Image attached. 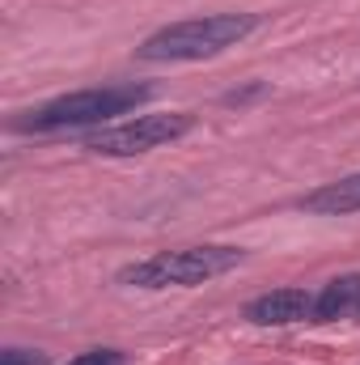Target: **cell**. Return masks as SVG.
I'll use <instances>...</instances> for the list:
<instances>
[{"label": "cell", "mask_w": 360, "mask_h": 365, "mask_svg": "<svg viewBox=\"0 0 360 365\" xmlns=\"http://www.w3.org/2000/svg\"><path fill=\"white\" fill-rule=\"evenodd\" d=\"M259 17L255 13H208V17H191L162 26L157 34H149L136 56L153 60V64H170V60H212L229 47H238L246 34H255Z\"/></svg>", "instance_id": "obj_1"}, {"label": "cell", "mask_w": 360, "mask_h": 365, "mask_svg": "<svg viewBox=\"0 0 360 365\" xmlns=\"http://www.w3.org/2000/svg\"><path fill=\"white\" fill-rule=\"evenodd\" d=\"M149 98V86H97V90H77L64 98H51L34 110H26L21 119H13L17 132H60V128H90L106 123L115 115L136 110Z\"/></svg>", "instance_id": "obj_2"}, {"label": "cell", "mask_w": 360, "mask_h": 365, "mask_svg": "<svg viewBox=\"0 0 360 365\" xmlns=\"http://www.w3.org/2000/svg\"><path fill=\"white\" fill-rule=\"evenodd\" d=\"M242 264V251L238 247H179V251H157L132 268L119 272V284H132V289H191V284H203L212 276H225Z\"/></svg>", "instance_id": "obj_3"}, {"label": "cell", "mask_w": 360, "mask_h": 365, "mask_svg": "<svg viewBox=\"0 0 360 365\" xmlns=\"http://www.w3.org/2000/svg\"><path fill=\"white\" fill-rule=\"evenodd\" d=\"M191 115L170 110V115H136L127 123H115V128H102L85 140V149L102 153V158H136V153H149V149H162L170 140H179L191 132Z\"/></svg>", "instance_id": "obj_4"}, {"label": "cell", "mask_w": 360, "mask_h": 365, "mask_svg": "<svg viewBox=\"0 0 360 365\" xmlns=\"http://www.w3.org/2000/svg\"><path fill=\"white\" fill-rule=\"evenodd\" d=\"M246 319L259 327H288L301 319H314V293L305 289H271L246 306Z\"/></svg>", "instance_id": "obj_5"}, {"label": "cell", "mask_w": 360, "mask_h": 365, "mask_svg": "<svg viewBox=\"0 0 360 365\" xmlns=\"http://www.w3.org/2000/svg\"><path fill=\"white\" fill-rule=\"evenodd\" d=\"M360 319V272L335 276L314 293V323H339Z\"/></svg>", "instance_id": "obj_6"}, {"label": "cell", "mask_w": 360, "mask_h": 365, "mask_svg": "<svg viewBox=\"0 0 360 365\" xmlns=\"http://www.w3.org/2000/svg\"><path fill=\"white\" fill-rule=\"evenodd\" d=\"M297 204H301L305 212H314V217H348V212H360V175L322 182L318 191L301 195Z\"/></svg>", "instance_id": "obj_7"}, {"label": "cell", "mask_w": 360, "mask_h": 365, "mask_svg": "<svg viewBox=\"0 0 360 365\" xmlns=\"http://www.w3.org/2000/svg\"><path fill=\"white\" fill-rule=\"evenodd\" d=\"M68 365H127V357L119 349H90V353H77Z\"/></svg>", "instance_id": "obj_8"}, {"label": "cell", "mask_w": 360, "mask_h": 365, "mask_svg": "<svg viewBox=\"0 0 360 365\" xmlns=\"http://www.w3.org/2000/svg\"><path fill=\"white\" fill-rule=\"evenodd\" d=\"M0 365H47L43 353H26V349H9V353H0Z\"/></svg>", "instance_id": "obj_9"}]
</instances>
